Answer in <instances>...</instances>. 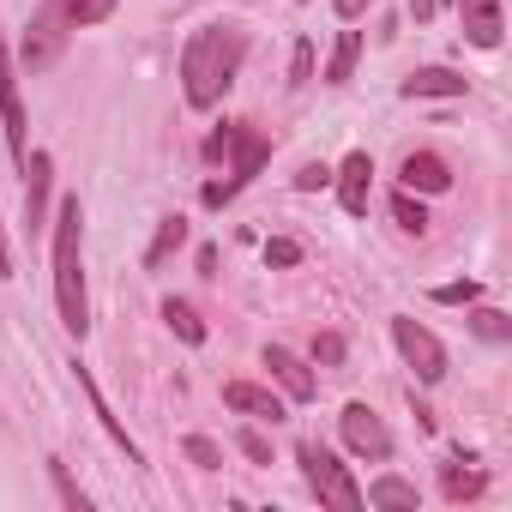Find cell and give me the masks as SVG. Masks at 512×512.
<instances>
[{"label": "cell", "mask_w": 512, "mask_h": 512, "mask_svg": "<svg viewBox=\"0 0 512 512\" xmlns=\"http://www.w3.org/2000/svg\"><path fill=\"white\" fill-rule=\"evenodd\" d=\"M398 181H404V193H446V187H452V169H446L434 151H410V157L398 163Z\"/></svg>", "instance_id": "4fadbf2b"}, {"label": "cell", "mask_w": 512, "mask_h": 512, "mask_svg": "<svg viewBox=\"0 0 512 512\" xmlns=\"http://www.w3.org/2000/svg\"><path fill=\"white\" fill-rule=\"evenodd\" d=\"M79 386H85V392H91V410H97V416H103V428H109V440H115V446H121V452H127V464H145V458H139V446H133V440H127V428H121V422H115V416H109V404H103V392H97V380H91V374H85V368H79Z\"/></svg>", "instance_id": "ac0fdd59"}, {"label": "cell", "mask_w": 512, "mask_h": 512, "mask_svg": "<svg viewBox=\"0 0 512 512\" xmlns=\"http://www.w3.org/2000/svg\"><path fill=\"white\" fill-rule=\"evenodd\" d=\"M470 308H476V302H470ZM470 326H476V338H488V344H506V338H512L506 314H494V308H476V314H470Z\"/></svg>", "instance_id": "7402d4cb"}, {"label": "cell", "mask_w": 512, "mask_h": 512, "mask_svg": "<svg viewBox=\"0 0 512 512\" xmlns=\"http://www.w3.org/2000/svg\"><path fill=\"white\" fill-rule=\"evenodd\" d=\"M49 476H55V488H61V500H67V506H73V512H91V500H85V494H79V482H73V476H67V464H49Z\"/></svg>", "instance_id": "484cf974"}, {"label": "cell", "mask_w": 512, "mask_h": 512, "mask_svg": "<svg viewBox=\"0 0 512 512\" xmlns=\"http://www.w3.org/2000/svg\"><path fill=\"white\" fill-rule=\"evenodd\" d=\"M314 362H326V368L344 362V338H338V332H320V338H314Z\"/></svg>", "instance_id": "83f0119b"}, {"label": "cell", "mask_w": 512, "mask_h": 512, "mask_svg": "<svg viewBox=\"0 0 512 512\" xmlns=\"http://www.w3.org/2000/svg\"><path fill=\"white\" fill-rule=\"evenodd\" d=\"M241 61H247V31L241 25H229V19L223 25H199L187 37V49H181V97L193 109H217L223 91L235 85Z\"/></svg>", "instance_id": "6da1fadb"}, {"label": "cell", "mask_w": 512, "mask_h": 512, "mask_svg": "<svg viewBox=\"0 0 512 512\" xmlns=\"http://www.w3.org/2000/svg\"><path fill=\"white\" fill-rule=\"evenodd\" d=\"M458 13H464V37L476 49H500V0H458Z\"/></svg>", "instance_id": "5bb4252c"}, {"label": "cell", "mask_w": 512, "mask_h": 512, "mask_svg": "<svg viewBox=\"0 0 512 512\" xmlns=\"http://www.w3.org/2000/svg\"><path fill=\"white\" fill-rule=\"evenodd\" d=\"M332 181H338L344 211H350V217H368V199H374V157H368V151H350Z\"/></svg>", "instance_id": "9c48e42d"}, {"label": "cell", "mask_w": 512, "mask_h": 512, "mask_svg": "<svg viewBox=\"0 0 512 512\" xmlns=\"http://www.w3.org/2000/svg\"><path fill=\"white\" fill-rule=\"evenodd\" d=\"M434 302H446V308H470V302H482V284H476V278H464V284H440Z\"/></svg>", "instance_id": "cb8c5ba5"}, {"label": "cell", "mask_w": 512, "mask_h": 512, "mask_svg": "<svg viewBox=\"0 0 512 512\" xmlns=\"http://www.w3.org/2000/svg\"><path fill=\"white\" fill-rule=\"evenodd\" d=\"M290 79H296V85L314 79V43H296V67H290Z\"/></svg>", "instance_id": "f546056e"}, {"label": "cell", "mask_w": 512, "mask_h": 512, "mask_svg": "<svg viewBox=\"0 0 512 512\" xmlns=\"http://www.w3.org/2000/svg\"><path fill=\"white\" fill-rule=\"evenodd\" d=\"M0 133H7V145H13V157L25 163V103H19V73H13V49L0 43Z\"/></svg>", "instance_id": "ba28073f"}, {"label": "cell", "mask_w": 512, "mask_h": 512, "mask_svg": "<svg viewBox=\"0 0 512 512\" xmlns=\"http://www.w3.org/2000/svg\"><path fill=\"white\" fill-rule=\"evenodd\" d=\"M205 157H211V163H217V157H229V175H223V181H205V193H199V199L217 211V205H229L253 175L266 169L272 139H266V133H253V127H241V121H223V127L205 139Z\"/></svg>", "instance_id": "277c9868"}, {"label": "cell", "mask_w": 512, "mask_h": 512, "mask_svg": "<svg viewBox=\"0 0 512 512\" xmlns=\"http://www.w3.org/2000/svg\"><path fill=\"white\" fill-rule=\"evenodd\" d=\"M181 241H187V217H163V223H157V241L145 247V266L163 272V266H169V253H175Z\"/></svg>", "instance_id": "e0dca14e"}, {"label": "cell", "mask_w": 512, "mask_h": 512, "mask_svg": "<svg viewBox=\"0 0 512 512\" xmlns=\"http://www.w3.org/2000/svg\"><path fill=\"white\" fill-rule=\"evenodd\" d=\"M470 85H464V73H452V67H416L410 79H404V97L416 103V97H464Z\"/></svg>", "instance_id": "9a60e30c"}, {"label": "cell", "mask_w": 512, "mask_h": 512, "mask_svg": "<svg viewBox=\"0 0 512 512\" xmlns=\"http://www.w3.org/2000/svg\"><path fill=\"white\" fill-rule=\"evenodd\" d=\"M338 428H344V446H350L356 458H368V464H386V458H392V434H386V422H380L368 404H344Z\"/></svg>", "instance_id": "52a82bcc"}, {"label": "cell", "mask_w": 512, "mask_h": 512, "mask_svg": "<svg viewBox=\"0 0 512 512\" xmlns=\"http://www.w3.org/2000/svg\"><path fill=\"white\" fill-rule=\"evenodd\" d=\"M266 368H272V380H278L296 404H308V398L320 392V386H314V368H308L296 350H284V344H266Z\"/></svg>", "instance_id": "7c38bea8"}, {"label": "cell", "mask_w": 512, "mask_h": 512, "mask_svg": "<svg viewBox=\"0 0 512 512\" xmlns=\"http://www.w3.org/2000/svg\"><path fill=\"white\" fill-rule=\"evenodd\" d=\"M223 404L229 410H241V416H253V422H284V398L278 392H266V386H253V380H229L223 386Z\"/></svg>", "instance_id": "8fae6325"}, {"label": "cell", "mask_w": 512, "mask_h": 512, "mask_svg": "<svg viewBox=\"0 0 512 512\" xmlns=\"http://www.w3.org/2000/svg\"><path fill=\"white\" fill-rule=\"evenodd\" d=\"M356 61H362V31H338L332 61H326V85H344V79L356 73Z\"/></svg>", "instance_id": "2e32d148"}, {"label": "cell", "mask_w": 512, "mask_h": 512, "mask_svg": "<svg viewBox=\"0 0 512 512\" xmlns=\"http://www.w3.org/2000/svg\"><path fill=\"white\" fill-rule=\"evenodd\" d=\"M79 235H85V211H79V199H61V211H55V308H61V326H67L73 338H85V332H91Z\"/></svg>", "instance_id": "7a4b0ae2"}, {"label": "cell", "mask_w": 512, "mask_h": 512, "mask_svg": "<svg viewBox=\"0 0 512 512\" xmlns=\"http://www.w3.org/2000/svg\"><path fill=\"white\" fill-rule=\"evenodd\" d=\"M362 500H368V506H410V512H416V482H404V476H380Z\"/></svg>", "instance_id": "d6986e66"}, {"label": "cell", "mask_w": 512, "mask_h": 512, "mask_svg": "<svg viewBox=\"0 0 512 512\" xmlns=\"http://www.w3.org/2000/svg\"><path fill=\"white\" fill-rule=\"evenodd\" d=\"M115 13V0H43L37 7V19L25 25V67L31 73H43V67H55L61 61V49H67V37L73 31H85V25H103Z\"/></svg>", "instance_id": "3957f363"}, {"label": "cell", "mask_w": 512, "mask_h": 512, "mask_svg": "<svg viewBox=\"0 0 512 512\" xmlns=\"http://www.w3.org/2000/svg\"><path fill=\"white\" fill-rule=\"evenodd\" d=\"M440 482H446V500H476L482 494V476L476 470H458V464H446Z\"/></svg>", "instance_id": "44dd1931"}, {"label": "cell", "mask_w": 512, "mask_h": 512, "mask_svg": "<svg viewBox=\"0 0 512 512\" xmlns=\"http://www.w3.org/2000/svg\"><path fill=\"white\" fill-rule=\"evenodd\" d=\"M434 7H446V0H434Z\"/></svg>", "instance_id": "836d02e7"}, {"label": "cell", "mask_w": 512, "mask_h": 512, "mask_svg": "<svg viewBox=\"0 0 512 512\" xmlns=\"http://www.w3.org/2000/svg\"><path fill=\"white\" fill-rule=\"evenodd\" d=\"M13 272V247H7V235H0V278Z\"/></svg>", "instance_id": "d6a6232c"}, {"label": "cell", "mask_w": 512, "mask_h": 512, "mask_svg": "<svg viewBox=\"0 0 512 512\" xmlns=\"http://www.w3.org/2000/svg\"><path fill=\"white\" fill-rule=\"evenodd\" d=\"M302 476L320 494V506H332V512H362L368 506L362 488H356V476H350V464H338L326 446H302Z\"/></svg>", "instance_id": "5b68a950"}, {"label": "cell", "mask_w": 512, "mask_h": 512, "mask_svg": "<svg viewBox=\"0 0 512 512\" xmlns=\"http://www.w3.org/2000/svg\"><path fill=\"white\" fill-rule=\"evenodd\" d=\"M326 181H332V169H326V163H308V169L296 175V187H302V193H320Z\"/></svg>", "instance_id": "4dcf8cb0"}, {"label": "cell", "mask_w": 512, "mask_h": 512, "mask_svg": "<svg viewBox=\"0 0 512 512\" xmlns=\"http://www.w3.org/2000/svg\"><path fill=\"white\" fill-rule=\"evenodd\" d=\"M392 344L404 350V362L416 368L422 386H434V380L446 374V344H440L428 326H416V320H392Z\"/></svg>", "instance_id": "8992f818"}, {"label": "cell", "mask_w": 512, "mask_h": 512, "mask_svg": "<svg viewBox=\"0 0 512 512\" xmlns=\"http://www.w3.org/2000/svg\"><path fill=\"white\" fill-rule=\"evenodd\" d=\"M392 217H398L410 235H422V229H428V211H422V199H410V193H398V199H392Z\"/></svg>", "instance_id": "603a6c76"}, {"label": "cell", "mask_w": 512, "mask_h": 512, "mask_svg": "<svg viewBox=\"0 0 512 512\" xmlns=\"http://www.w3.org/2000/svg\"><path fill=\"white\" fill-rule=\"evenodd\" d=\"M266 260H272V266H296V260H302V247L278 235V241H266Z\"/></svg>", "instance_id": "f1b7e54d"}, {"label": "cell", "mask_w": 512, "mask_h": 512, "mask_svg": "<svg viewBox=\"0 0 512 512\" xmlns=\"http://www.w3.org/2000/svg\"><path fill=\"white\" fill-rule=\"evenodd\" d=\"M187 458H193L199 470H217V464H223V452H217V440H205V434H187Z\"/></svg>", "instance_id": "d4e9b609"}, {"label": "cell", "mask_w": 512, "mask_h": 512, "mask_svg": "<svg viewBox=\"0 0 512 512\" xmlns=\"http://www.w3.org/2000/svg\"><path fill=\"white\" fill-rule=\"evenodd\" d=\"M19 175H31V181H25V229H43V217H49V181H55L49 151H25Z\"/></svg>", "instance_id": "30bf717a"}, {"label": "cell", "mask_w": 512, "mask_h": 512, "mask_svg": "<svg viewBox=\"0 0 512 512\" xmlns=\"http://www.w3.org/2000/svg\"><path fill=\"white\" fill-rule=\"evenodd\" d=\"M235 446H241L253 464H272V446H266V434H260V428H241V434H235Z\"/></svg>", "instance_id": "4316f807"}, {"label": "cell", "mask_w": 512, "mask_h": 512, "mask_svg": "<svg viewBox=\"0 0 512 512\" xmlns=\"http://www.w3.org/2000/svg\"><path fill=\"white\" fill-rule=\"evenodd\" d=\"M332 7H338V19H362V13L374 7V0H332Z\"/></svg>", "instance_id": "1f68e13d"}, {"label": "cell", "mask_w": 512, "mask_h": 512, "mask_svg": "<svg viewBox=\"0 0 512 512\" xmlns=\"http://www.w3.org/2000/svg\"><path fill=\"white\" fill-rule=\"evenodd\" d=\"M163 320H169V332H175L181 344H205V326H199V314H193L187 302L169 296V302H163Z\"/></svg>", "instance_id": "ffe728a7"}]
</instances>
